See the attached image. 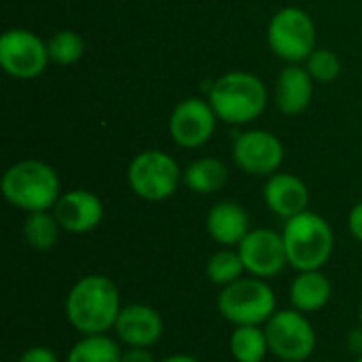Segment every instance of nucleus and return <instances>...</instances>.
Listing matches in <instances>:
<instances>
[{
	"mask_svg": "<svg viewBox=\"0 0 362 362\" xmlns=\"http://www.w3.org/2000/svg\"><path fill=\"white\" fill-rule=\"evenodd\" d=\"M121 293L102 274L78 278L66 297V320L81 335H102L115 331L121 314Z\"/></svg>",
	"mask_w": 362,
	"mask_h": 362,
	"instance_id": "f257e3e1",
	"label": "nucleus"
},
{
	"mask_svg": "<svg viewBox=\"0 0 362 362\" xmlns=\"http://www.w3.org/2000/svg\"><path fill=\"white\" fill-rule=\"evenodd\" d=\"M2 193L11 206L28 214L53 210L59 199V178L49 163L25 159L4 172Z\"/></svg>",
	"mask_w": 362,
	"mask_h": 362,
	"instance_id": "f03ea898",
	"label": "nucleus"
},
{
	"mask_svg": "<svg viewBox=\"0 0 362 362\" xmlns=\"http://www.w3.org/2000/svg\"><path fill=\"white\" fill-rule=\"evenodd\" d=\"M284 246L288 265L297 272L322 269L335 246V235L327 218L316 212H301L284 223Z\"/></svg>",
	"mask_w": 362,
	"mask_h": 362,
	"instance_id": "7ed1b4c3",
	"label": "nucleus"
},
{
	"mask_svg": "<svg viewBox=\"0 0 362 362\" xmlns=\"http://www.w3.org/2000/svg\"><path fill=\"white\" fill-rule=\"evenodd\" d=\"M208 102L218 119L240 125L257 119L265 110L267 89L255 74L229 72L212 85Z\"/></svg>",
	"mask_w": 362,
	"mask_h": 362,
	"instance_id": "20e7f679",
	"label": "nucleus"
},
{
	"mask_svg": "<svg viewBox=\"0 0 362 362\" xmlns=\"http://www.w3.org/2000/svg\"><path fill=\"white\" fill-rule=\"evenodd\" d=\"M216 308L233 327L265 325L278 312V299L267 280L248 276L221 288Z\"/></svg>",
	"mask_w": 362,
	"mask_h": 362,
	"instance_id": "39448f33",
	"label": "nucleus"
},
{
	"mask_svg": "<svg viewBox=\"0 0 362 362\" xmlns=\"http://www.w3.org/2000/svg\"><path fill=\"white\" fill-rule=\"evenodd\" d=\"M269 352L280 361H308L318 344L308 314L299 310H278L265 325Z\"/></svg>",
	"mask_w": 362,
	"mask_h": 362,
	"instance_id": "423d86ee",
	"label": "nucleus"
},
{
	"mask_svg": "<svg viewBox=\"0 0 362 362\" xmlns=\"http://www.w3.org/2000/svg\"><path fill=\"white\" fill-rule=\"evenodd\" d=\"M267 42L280 59L291 64L305 62L316 49V28L312 17L295 6L278 11L269 21Z\"/></svg>",
	"mask_w": 362,
	"mask_h": 362,
	"instance_id": "0eeeda50",
	"label": "nucleus"
},
{
	"mask_svg": "<svg viewBox=\"0 0 362 362\" xmlns=\"http://www.w3.org/2000/svg\"><path fill=\"white\" fill-rule=\"evenodd\" d=\"M129 189L146 202H163L178 189L180 170L163 151H144L127 168Z\"/></svg>",
	"mask_w": 362,
	"mask_h": 362,
	"instance_id": "6e6552de",
	"label": "nucleus"
},
{
	"mask_svg": "<svg viewBox=\"0 0 362 362\" xmlns=\"http://www.w3.org/2000/svg\"><path fill=\"white\" fill-rule=\"evenodd\" d=\"M49 62L47 42L30 30H6L0 38V66L15 78H34Z\"/></svg>",
	"mask_w": 362,
	"mask_h": 362,
	"instance_id": "1a4fd4ad",
	"label": "nucleus"
},
{
	"mask_svg": "<svg viewBox=\"0 0 362 362\" xmlns=\"http://www.w3.org/2000/svg\"><path fill=\"white\" fill-rule=\"evenodd\" d=\"M238 252L242 257L246 274L261 278V280L280 276L288 265L282 233H276L265 227L250 229L248 235L240 242Z\"/></svg>",
	"mask_w": 362,
	"mask_h": 362,
	"instance_id": "9d476101",
	"label": "nucleus"
},
{
	"mask_svg": "<svg viewBox=\"0 0 362 362\" xmlns=\"http://www.w3.org/2000/svg\"><path fill=\"white\" fill-rule=\"evenodd\" d=\"M235 163L252 176H272L282 165L284 146L272 132L252 129L235 138L233 144Z\"/></svg>",
	"mask_w": 362,
	"mask_h": 362,
	"instance_id": "9b49d317",
	"label": "nucleus"
},
{
	"mask_svg": "<svg viewBox=\"0 0 362 362\" xmlns=\"http://www.w3.org/2000/svg\"><path fill=\"white\" fill-rule=\"evenodd\" d=\"M216 127V112L210 102L199 98L182 100L170 117V134L182 148H197L206 144Z\"/></svg>",
	"mask_w": 362,
	"mask_h": 362,
	"instance_id": "f8f14e48",
	"label": "nucleus"
},
{
	"mask_svg": "<svg viewBox=\"0 0 362 362\" xmlns=\"http://www.w3.org/2000/svg\"><path fill=\"white\" fill-rule=\"evenodd\" d=\"M62 227L68 233H89L93 231L104 218V204L102 199L85 189H74L59 195L57 204L51 210Z\"/></svg>",
	"mask_w": 362,
	"mask_h": 362,
	"instance_id": "ddd939ff",
	"label": "nucleus"
},
{
	"mask_svg": "<svg viewBox=\"0 0 362 362\" xmlns=\"http://www.w3.org/2000/svg\"><path fill=\"white\" fill-rule=\"evenodd\" d=\"M163 335L161 314L144 303L125 305L115 325V337L125 348H153Z\"/></svg>",
	"mask_w": 362,
	"mask_h": 362,
	"instance_id": "4468645a",
	"label": "nucleus"
},
{
	"mask_svg": "<svg viewBox=\"0 0 362 362\" xmlns=\"http://www.w3.org/2000/svg\"><path fill=\"white\" fill-rule=\"evenodd\" d=\"M263 199L267 204V208L282 216L284 221L301 214L308 210L310 204V191L308 185L295 176V174H284V172H276L269 176V180L265 182L263 189Z\"/></svg>",
	"mask_w": 362,
	"mask_h": 362,
	"instance_id": "2eb2a0df",
	"label": "nucleus"
},
{
	"mask_svg": "<svg viewBox=\"0 0 362 362\" xmlns=\"http://www.w3.org/2000/svg\"><path fill=\"white\" fill-rule=\"evenodd\" d=\"M206 229L216 244L231 248V246H240V242L248 235L250 218L240 204L218 202L210 208L206 216Z\"/></svg>",
	"mask_w": 362,
	"mask_h": 362,
	"instance_id": "dca6fc26",
	"label": "nucleus"
},
{
	"mask_svg": "<svg viewBox=\"0 0 362 362\" xmlns=\"http://www.w3.org/2000/svg\"><path fill=\"white\" fill-rule=\"evenodd\" d=\"M312 102V76L293 64L284 68L276 83V104L284 115H301Z\"/></svg>",
	"mask_w": 362,
	"mask_h": 362,
	"instance_id": "f3484780",
	"label": "nucleus"
},
{
	"mask_svg": "<svg viewBox=\"0 0 362 362\" xmlns=\"http://www.w3.org/2000/svg\"><path fill=\"white\" fill-rule=\"evenodd\" d=\"M333 295L331 280L322 274V269L299 272L291 284V303L295 310L303 314L320 312L329 305Z\"/></svg>",
	"mask_w": 362,
	"mask_h": 362,
	"instance_id": "a211bd4d",
	"label": "nucleus"
},
{
	"mask_svg": "<svg viewBox=\"0 0 362 362\" xmlns=\"http://www.w3.org/2000/svg\"><path fill=\"white\" fill-rule=\"evenodd\" d=\"M229 352L235 362H263L269 354L265 327L244 325L233 327L229 335Z\"/></svg>",
	"mask_w": 362,
	"mask_h": 362,
	"instance_id": "6ab92c4d",
	"label": "nucleus"
},
{
	"mask_svg": "<svg viewBox=\"0 0 362 362\" xmlns=\"http://www.w3.org/2000/svg\"><path fill=\"white\" fill-rule=\"evenodd\" d=\"M185 185L199 195H210L216 193L221 187H225L227 182V168L221 159L214 157H202L193 163H189V168L185 170L182 176Z\"/></svg>",
	"mask_w": 362,
	"mask_h": 362,
	"instance_id": "aec40b11",
	"label": "nucleus"
},
{
	"mask_svg": "<svg viewBox=\"0 0 362 362\" xmlns=\"http://www.w3.org/2000/svg\"><path fill=\"white\" fill-rule=\"evenodd\" d=\"M119 339L108 333L102 335H81V339L70 348L66 362H121L123 350Z\"/></svg>",
	"mask_w": 362,
	"mask_h": 362,
	"instance_id": "412c9836",
	"label": "nucleus"
},
{
	"mask_svg": "<svg viewBox=\"0 0 362 362\" xmlns=\"http://www.w3.org/2000/svg\"><path fill=\"white\" fill-rule=\"evenodd\" d=\"M59 223L55 218L53 212L45 210V212H30L23 221V238H25V244L32 248V250H38V252H47L51 250L57 240H59Z\"/></svg>",
	"mask_w": 362,
	"mask_h": 362,
	"instance_id": "4be33fe9",
	"label": "nucleus"
},
{
	"mask_svg": "<svg viewBox=\"0 0 362 362\" xmlns=\"http://www.w3.org/2000/svg\"><path fill=\"white\" fill-rule=\"evenodd\" d=\"M244 263H242V257L238 252V248H221L216 250L208 263H206V276L212 284L225 288L233 282H238L240 278H244Z\"/></svg>",
	"mask_w": 362,
	"mask_h": 362,
	"instance_id": "5701e85b",
	"label": "nucleus"
},
{
	"mask_svg": "<svg viewBox=\"0 0 362 362\" xmlns=\"http://www.w3.org/2000/svg\"><path fill=\"white\" fill-rule=\"evenodd\" d=\"M47 51H49V59H53L59 66H70L74 62H78L85 53V40L72 32V30H62L57 34H53L47 42Z\"/></svg>",
	"mask_w": 362,
	"mask_h": 362,
	"instance_id": "b1692460",
	"label": "nucleus"
},
{
	"mask_svg": "<svg viewBox=\"0 0 362 362\" xmlns=\"http://www.w3.org/2000/svg\"><path fill=\"white\" fill-rule=\"evenodd\" d=\"M305 70L312 78L331 83L341 74V62L331 49H314L312 55L305 59Z\"/></svg>",
	"mask_w": 362,
	"mask_h": 362,
	"instance_id": "393cba45",
	"label": "nucleus"
},
{
	"mask_svg": "<svg viewBox=\"0 0 362 362\" xmlns=\"http://www.w3.org/2000/svg\"><path fill=\"white\" fill-rule=\"evenodd\" d=\"M19 362H59L57 354L47 346H32L21 352Z\"/></svg>",
	"mask_w": 362,
	"mask_h": 362,
	"instance_id": "a878e982",
	"label": "nucleus"
},
{
	"mask_svg": "<svg viewBox=\"0 0 362 362\" xmlns=\"http://www.w3.org/2000/svg\"><path fill=\"white\" fill-rule=\"evenodd\" d=\"M121 362H159L148 348H125Z\"/></svg>",
	"mask_w": 362,
	"mask_h": 362,
	"instance_id": "bb28decb",
	"label": "nucleus"
},
{
	"mask_svg": "<svg viewBox=\"0 0 362 362\" xmlns=\"http://www.w3.org/2000/svg\"><path fill=\"white\" fill-rule=\"evenodd\" d=\"M348 229H350V233H352L358 242H362V202L361 204H356V206L350 210Z\"/></svg>",
	"mask_w": 362,
	"mask_h": 362,
	"instance_id": "cd10ccee",
	"label": "nucleus"
},
{
	"mask_svg": "<svg viewBox=\"0 0 362 362\" xmlns=\"http://www.w3.org/2000/svg\"><path fill=\"white\" fill-rule=\"evenodd\" d=\"M346 344H348V350L354 352L356 356H362V325L358 329H352L346 337Z\"/></svg>",
	"mask_w": 362,
	"mask_h": 362,
	"instance_id": "c85d7f7f",
	"label": "nucleus"
},
{
	"mask_svg": "<svg viewBox=\"0 0 362 362\" xmlns=\"http://www.w3.org/2000/svg\"><path fill=\"white\" fill-rule=\"evenodd\" d=\"M159 362H199L195 356H189V354H172V356H168V358H163V361Z\"/></svg>",
	"mask_w": 362,
	"mask_h": 362,
	"instance_id": "c756f323",
	"label": "nucleus"
},
{
	"mask_svg": "<svg viewBox=\"0 0 362 362\" xmlns=\"http://www.w3.org/2000/svg\"><path fill=\"white\" fill-rule=\"evenodd\" d=\"M354 362H362V356H358V358H356V361Z\"/></svg>",
	"mask_w": 362,
	"mask_h": 362,
	"instance_id": "7c9ffc66",
	"label": "nucleus"
},
{
	"mask_svg": "<svg viewBox=\"0 0 362 362\" xmlns=\"http://www.w3.org/2000/svg\"><path fill=\"white\" fill-rule=\"evenodd\" d=\"M280 362H291V361H280ZM299 362H308V361H299Z\"/></svg>",
	"mask_w": 362,
	"mask_h": 362,
	"instance_id": "2f4dec72",
	"label": "nucleus"
},
{
	"mask_svg": "<svg viewBox=\"0 0 362 362\" xmlns=\"http://www.w3.org/2000/svg\"><path fill=\"white\" fill-rule=\"evenodd\" d=\"M361 325H362V305H361Z\"/></svg>",
	"mask_w": 362,
	"mask_h": 362,
	"instance_id": "473e14b6",
	"label": "nucleus"
}]
</instances>
